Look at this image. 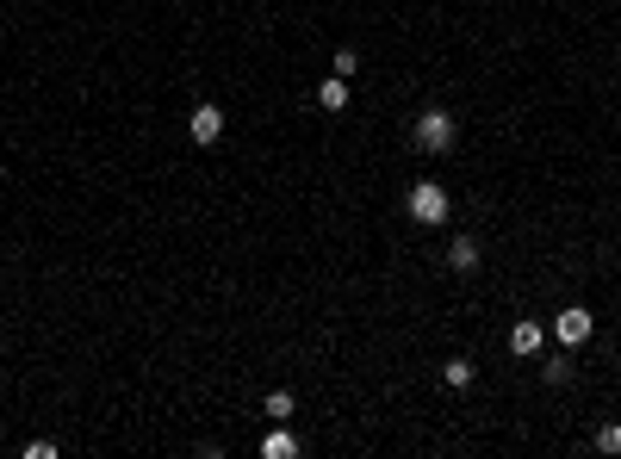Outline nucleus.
<instances>
[{
	"instance_id": "3",
	"label": "nucleus",
	"mask_w": 621,
	"mask_h": 459,
	"mask_svg": "<svg viewBox=\"0 0 621 459\" xmlns=\"http://www.w3.org/2000/svg\"><path fill=\"white\" fill-rule=\"evenodd\" d=\"M590 329H596V317H590L585 304H565V311L553 317V335H559V348H585Z\"/></svg>"
},
{
	"instance_id": "12",
	"label": "nucleus",
	"mask_w": 621,
	"mask_h": 459,
	"mask_svg": "<svg viewBox=\"0 0 621 459\" xmlns=\"http://www.w3.org/2000/svg\"><path fill=\"white\" fill-rule=\"evenodd\" d=\"M541 385H572V360H547L541 366Z\"/></svg>"
},
{
	"instance_id": "1",
	"label": "nucleus",
	"mask_w": 621,
	"mask_h": 459,
	"mask_svg": "<svg viewBox=\"0 0 621 459\" xmlns=\"http://www.w3.org/2000/svg\"><path fill=\"white\" fill-rule=\"evenodd\" d=\"M411 143L422 155H448V149H460V118L448 106H422L411 118Z\"/></svg>"
},
{
	"instance_id": "5",
	"label": "nucleus",
	"mask_w": 621,
	"mask_h": 459,
	"mask_svg": "<svg viewBox=\"0 0 621 459\" xmlns=\"http://www.w3.org/2000/svg\"><path fill=\"white\" fill-rule=\"evenodd\" d=\"M541 342H547V329L534 317H522L516 329H510V354H541Z\"/></svg>"
},
{
	"instance_id": "4",
	"label": "nucleus",
	"mask_w": 621,
	"mask_h": 459,
	"mask_svg": "<svg viewBox=\"0 0 621 459\" xmlns=\"http://www.w3.org/2000/svg\"><path fill=\"white\" fill-rule=\"evenodd\" d=\"M187 131H193V143H206V149H211V143L224 137V112L211 106V100H206V106H193V112H187Z\"/></svg>"
},
{
	"instance_id": "9",
	"label": "nucleus",
	"mask_w": 621,
	"mask_h": 459,
	"mask_svg": "<svg viewBox=\"0 0 621 459\" xmlns=\"http://www.w3.org/2000/svg\"><path fill=\"white\" fill-rule=\"evenodd\" d=\"M442 379H448L453 391H466V385H473V379H479V366H473V360L460 354V360H448V366H442Z\"/></svg>"
},
{
	"instance_id": "6",
	"label": "nucleus",
	"mask_w": 621,
	"mask_h": 459,
	"mask_svg": "<svg viewBox=\"0 0 621 459\" xmlns=\"http://www.w3.org/2000/svg\"><path fill=\"white\" fill-rule=\"evenodd\" d=\"M448 267L453 274H479V243H473V236H453L448 243Z\"/></svg>"
},
{
	"instance_id": "7",
	"label": "nucleus",
	"mask_w": 621,
	"mask_h": 459,
	"mask_svg": "<svg viewBox=\"0 0 621 459\" xmlns=\"http://www.w3.org/2000/svg\"><path fill=\"white\" fill-rule=\"evenodd\" d=\"M261 459H299V441L274 423V434H261Z\"/></svg>"
},
{
	"instance_id": "10",
	"label": "nucleus",
	"mask_w": 621,
	"mask_h": 459,
	"mask_svg": "<svg viewBox=\"0 0 621 459\" xmlns=\"http://www.w3.org/2000/svg\"><path fill=\"white\" fill-rule=\"evenodd\" d=\"M261 416H268V423H292V391H268Z\"/></svg>"
},
{
	"instance_id": "11",
	"label": "nucleus",
	"mask_w": 621,
	"mask_h": 459,
	"mask_svg": "<svg viewBox=\"0 0 621 459\" xmlns=\"http://www.w3.org/2000/svg\"><path fill=\"white\" fill-rule=\"evenodd\" d=\"M330 75L354 81V75H361V56H354V50H336V56H330Z\"/></svg>"
},
{
	"instance_id": "13",
	"label": "nucleus",
	"mask_w": 621,
	"mask_h": 459,
	"mask_svg": "<svg viewBox=\"0 0 621 459\" xmlns=\"http://www.w3.org/2000/svg\"><path fill=\"white\" fill-rule=\"evenodd\" d=\"M596 454H621V423H603V428H596Z\"/></svg>"
},
{
	"instance_id": "8",
	"label": "nucleus",
	"mask_w": 621,
	"mask_h": 459,
	"mask_svg": "<svg viewBox=\"0 0 621 459\" xmlns=\"http://www.w3.org/2000/svg\"><path fill=\"white\" fill-rule=\"evenodd\" d=\"M317 106H323V112H342L348 106V81H342V75H330V81L317 87Z\"/></svg>"
},
{
	"instance_id": "2",
	"label": "nucleus",
	"mask_w": 621,
	"mask_h": 459,
	"mask_svg": "<svg viewBox=\"0 0 621 459\" xmlns=\"http://www.w3.org/2000/svg\"><path fill=\"white\" fill-rule=\"evenodd\" d=\"M404 212H411V224H422V230H442L453 217V199L442 180H416L411 193H404Z\"/></svg>"
}]
</instances>
